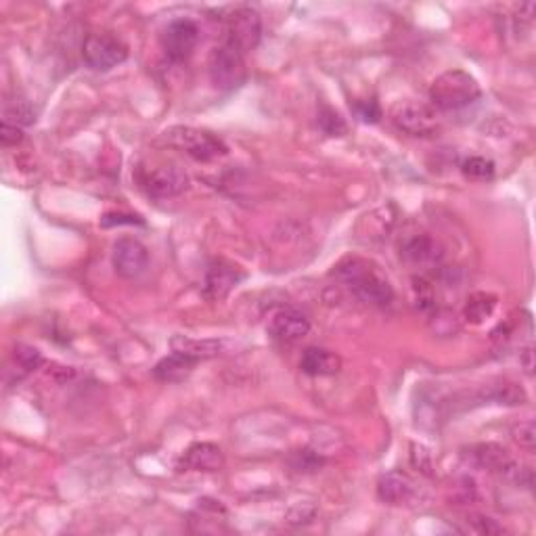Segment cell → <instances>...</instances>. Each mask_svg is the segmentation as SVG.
Wrapping results in <instances>:
<instances>
[{"mask_svg":"<svg viewBox=\"0 0 536 536\" xmlns=\"http://www.w3.org/2000/svg\"><path fill=\"white\" fill-rule=\"evenodd\" d=\"M331 277L342 287H346L354 298H359L361 302L369 306H375V308H386L394 299L390 281L386 279V274L371 260L346 256L334 266Z\"/></svg>","mask_w":536,"mask_h":536,"instance_id":"cell-1","label":"cell"},{"mask_svg":"<svg viewBox=\"0 0 536 536\" xmlns=\"http://www.w3.org/2000/svg\"><path fill=\"white\" fill-rule=\"evenodd\" d=\"M482 97V88L474 76L463 69H449L440 74L430 86V101L433 110L459 112L474 105Z\"/></svg>","mask_w":536,"mask_h":536,"instance_id":"cell-2","label":"cell"},{"mask_svg":"<svg viewBox=\"0 0 536 536\" xmlns=\"http://www.w3.org/2000/svg\"><path fill=\"white\" fill-rule=\"evenodd\" d=\"M208 74L212 85L222 93L237 91V88L244 85L247 78V67H246V53L225 40L220 47H216L210 55L208 61Z\"/></svg>","mask_w":536,"mask_h":536,"instance_id":"cell-3","label":"cell"},{"mask_svg":"<svg viewBox=\"0 0 536 536\" xmlns=\"http://www.w3.org/2000/svg\"><path fill=\"white\" fill-rule=\"evenodd\" d=\"M164 140L176 149L187 153L197 162H212L216 157L227 156V143L216 134L193 129V126H174L164 132Z\"/></svg>","mask_w":536,"mask_h":536,"instance_id":"cell-4","label":"cell"},{"mask_svg":"<svg viewBox=\"0 0 536 536\" xmlns=\"http://www.w3.org/2000/svg\"><path fill=\"white\" fill-rule=\"evenodd\" d=\"M468 461L474 465L478 469L490 471V474H496L501 478H505L507 482L514 484H522L524 482V476L532 474L531 469H524L518 461H514V457L503 449V446L495 444V442H487V444H476L465 452Z\"/></svg>","mask_w":536,"mask_h":536,"instance_id":"cell-5","label":"cell"},{"mask_svg":"<svg viewBox=\"0 0 536 536\" xmlns=\"http://www.w3.org/2000/svg\"><path fill=\"white\" fill-rule=\"evenodd\" d=\"M82 59L94 72H110L129 59V47L110 31H94L85 38Z\"/></svg>","mask_w":536,"mask_h":536,"instance_id":"cell-6","label":"cell"},{"mask_svg":"<svg viewBox=\"0 0 536 536\" xmlns=\"http://www.w3.org/2000/svg\"><path fill=\"white\" fill-rule=\"evenodd\" d=\"M390 118L398 130L411 134V137H427L438 129L436 110L421 101H398L392 105Z\"/></svg>","mask_w":536,"mask_h":536,"instance_id":"cell-7","label":"cell"},{"mask_svg":"<svg viewBox=\"0 0 536 536\" xmlns=\"http://www.w3.org/2000/svg\"><path fill=\"white\" fill-rule=\"evenodd\" d=\"M227 40L241 53H250L263 40V17L252 6H239L228 15Z\"/></svg>","mask_w":536,"mask_h":536,"instance_id":"cell-8","label":"cell"},{"mask_svg":"<svg viewBox=\"0 0 536 536\" xmlns=\"http://www.w3.org/2000/svg\"><path fill=\"white\" fill-rule=\"evenodd\" d=\"M197 42H200V25L193 19H174L164 28L162 49L170 61H187L193 55Z\"/></svg>","mask_w":536,"mask_h":536,"instance_id":"cell-9","label":"cell"},{"mask_svg":"<svg viewBox=\"0 0 536 536\" xmlns=\"http://www.w3.org/2000/svg\"><path fill=\"white\" fill-rule=\"evenodd\" d=\"M140 184L151 197L168 200V197H176L189 189V174L181 165L165 164L140 172Z\"/></svg>","mask_w":536,"mask_h":536,"instance_id":"cell-10","label":"cell"},{"mask_svg":"<svg viewBox=\"0 0 536 536\" xmlns=\"http://www.w3.org/2000/svg\"><path fill=\"white\" fill-rule=\"evenodd\" d=\"M268 335L281 344H296L310 334V318L306 312L293 306L277 308L268 318Z\"/></svg>","mask_w":536,"mask_h":536,"instance_id":"cell-11","label":"cell"},{"mask_svg":"<svg viewBox=\"0 0 536 536\" xmlns=\"http://www.w3.org/2000/svg\"><path fill=\"white\" fill-rule=\"evenodd\" d=\"M112 263L122 279H140L149 268V252L134 237H122L113 244Z\"/></svg>","mask_w":536,"mask_h":536,"instance_id":"cell-12","label":"cell"},{"mask_svg":"<svg viewBox=\"0 0 536 536\" xmlns=\"http://www.w3.org/2000/svg\"><path fill=\"white\" fill-rule=\"evenodd\" d=\"M246 274L241 272L239 266H235L228 260H212L203 277V296L210 302H220L244 281Z\"/></svg>","mask_w":536,"mask_h":536,"instance_id":"cell-13","label":"cell"},{"mask_svg":"<svg viewBox=\"0 0 536 536\" xmlns=\"http://www.w3.org/2000/svg\"><path fill=\"white\" fill-rule=\"evenodd\" d=\"M225 468V455L220 446L212 442H197L189 446L176 461L178 471H220Z\"/></svg>","mask_w":536,"mask_h":536,"instance_id":"cell-14","label":"cell"},{"mask_svg":"<svg viewBox=\"0 0 536 536\" xmlns=\"http://www.w3.org/2000/svg\"><path fill=\"white\" fill-rule=\"evenodd\" d=\"M400 256L411 266L425 268L442 263L444 252L438 241L430 237V235H413L411 239H406L405 244H402Z\"/></svg>","mask_w":536,"mask_h":536,"instance_id":"cell-15","label":"cell"},{"mask_svg":"<svg viewBox=\"0 0 536 536\" xmlns=\"http://www.w3.org/2000/svg\"><path fill=\"white\" fill-rule=\"evenodd\" d=\"M299 369L310 378H329V375L340 373L342 359L327 348H306L302 359H299Z\"/></svg>","mask_w":536,"mask_h":536,"instance_id":"cell-16","label":"cell"},{"mask_svg":"<svg viewBox=\"0 0 536 536\" xmlns=\"http://www.w3.org/2000/svg\"><path fill=\"white\" fill-rule=\"evenodd\" d=\"M170 348L172 353H181L189 359H193L195 362L201 361H210L216 359L225 348V344L220 340H214V337H208V340H195V337H187V335H174L170 340Z\"/></svg>","mask_w":536,"mask_h":536,"instance_id":"cell-17","label":"cell"},{"mask_svg":"<svg viewBox=\"0 0 536 536\" xmlns=\"http://www.w3.org/2000/svg\"><path fill=\"white\" fill-rule=\"evenodd\" d=\"M197 362L181 353H172L164 356L162 361L153 367V378L162 384H181L195 371Z\"/></svg>","mask_w":536,"mask_h":536,"instance_id":"cell-18","label":"cell"},{"mask_svg":"<svg viewBox=\"0 0 536 536\" xmlns=\"http://www.w3.org/2000/svg\"><path fill=\"white\" fill-rule=\"evenodd\" d=\"M415 493L413 480L402 471H390L384 474L378 482V496L380 501L388 503V505H402L411 499Z\"/></svg>","mask_w":536,"mask_h":536,"instance_id":"cell-19","label":"cell"},{"mask_svg":"<svg viewBox=\"0 0 536 536\" xmlns=\"http://www.w3.org/2000/svg\"><path fill=\"white\" fill-rule=\"evenodd\" d=\"M38 112L36 107L30 103L28 99H15L4 103L3 107V122L19 126V129H25V126L36 124Z\"/></svg>","mask_w":536,"mask_h":536,"instance_id":"cell-20","label":"cell"},{"mask_svg":"<svg viewBox=\"0 0 536 536\" xmlns=\"http://www.w3.org/2000/svg\"><path fill=\"white\" fill-rule=\"evenodd\" d=\"M495 308H496V298L490 296V293L478 291V293H471L468 298V304H465L463 308V317L468 318L469 323L480 325L487 321L488 317H493Z\"/></svg>","mask_w":536,"mask_h":536,"instance_id":"cell-21","label":"cell"},{"mask_svg":"<svg viewBox=\"0 0 536 536\" xmlns=\"http://www.w3.org/2000/svg\"><path fill=\"white\" fill-rule=\"evenodd\" d=\"M13 359L17 362V380H23L25 375L36 371L42 365V354L36 348L28 346V344H17Z\"/></svg>","mask_w":536,"mask_h":536,"instance_id":"cell-22","label":"cell"},{"mask_svg":"<svg viewBox=\"0 0 536 536\" xmlns=\"http://www.w3.org/2000/svg\"><path fill=\"white\" fill-rule=\"evenodd\" d=\"M495 162L484 156H471L463 159L461 172L471 181H493L495 178Z\"/></svg>","mask_w":536,"mask_h":536,"instance_id":"cell-23","label":"cell"},{"mask_svg":"<svg viewBox=\"0 0 536 536\" xmlns=\"http://www.w3.org/2000/svg\"><path fill=\"white\" fill-rule=\"evenodd\" d=\"M317 122H318V129L327 134V137H344V134L348 132L346 120H344L335 110H331L329 105H321Z\"/></svg>","mask_w":536,"mask_h":536,"instance_id":"cell-24","label":"cell"},{"mask_svg":"<svg viewBox=\"0 0 536 536\" xmlns=\"http://www.w3.org/2000/svg\"><path fill=\"white\" fill-rule=\"evenodd\" d=\"M290 463L293 469L299 471V474H312V471H317L318 468H321V465L325 463V459L315 451L304 449V451L293 452Z\"/></svg>","mask_w":536,"mask_h":536,"instance_id":"cell-25","label":"cell"},{"mask_svg":"<svg viewBox=\"0 0 536 536\" xmlns=\"http://www.w3.org/2000/svg\"><path fill=\"white\" fill-rule=\"evenodd\" d=\"M353 110H354V116L365 124H378L381 120V107L378 101H373V99L356 101Z\"/></svg>","mask_w":536,"mask_h":536,"instance_id":"cell-26","label":"cell"},{"mask_svg":"<svg viewBox=\"0 0 536 536\" xmlns=\"http://www.w3.org/2000/svg\"><path fill=\"white\" fill-rule=\"evenodd\" d=\"M514 440L518 442L522 449L526 451H534V440H536V427H534V421L528 419V421H520L518 425H514Z\"/></svg>","mask_w":536,"mask_h":536,"instance_id":"cell-27","label":"cell"},{"mask_svg":"<svg viewBox=\"0 0 536 536\" xmlns=\"http://www.w3.org/2000/svg\"><path fill=\"white\" fill-rule=\"evenodd\" d=\"M120 225H143V219L137 214H124V212H107L101 219V227H120Z\"/></svg>","mask_w":536,"mask_h":536,"instance_id":"cell-28","label":"cell"},{"mask_svg":"<svg viewBox=\"0 0 536 536\" xmlns=\"http://www.w3.org/2000/svg\"><path fill=\"white\" fill-rule=\"evenodd\" d=\"M411 461L415 468H419L424 474H430L432 469V457H430V451L425 449L424 444H413L411 446Z\"/></svg>","mask_w":536,"mask_h":536,"instance_id":"cell-29","label":"cell"},{"mask_svg":"<svg viewBox=\"0 0 536 536\" xmlns=\"http://www.w3.org/2000/svg\"><path fill=\"white\" fill-rule=\"evenodd\" d=\"M22 140H23V130L19 129V126L3 122V126H0V143H3V147L19 145Z\"/></svg>","mask_w":536,"mask_h":536,"instance_id":"cell-30","label":"cell"},{"mask_svg":"<svg viewBox=\"0 0 536 536\" xmlns=\"http://www.w3.org/2000/svg\"><path fill=\"white\" fill-rule=\"evenodd\" d=\"M474 522V531L480 532V534H499L503 532L501 526H496L490 518H484V515H478V518L471 520Z\"/></svg>","mask_w":536,"mask_h":536,"instance_id":"cell-31","label":"cell"},{"mask_svg":"<svg viewBox=\"0 0 536 536\" xmlns=\"http://www.w3.org/2000/svg\"><path fill=\"white\" fill-rule=\"evenodd\" d=\"M532 356H534L532 346H528V348L524 350V353H522V362H524V369H526V373H528V375H532V369H534Z\"/></svg>","mask_w":536,"mask_h":536,"instance_id":"cell-32","label":"cell"}]
</instances>
